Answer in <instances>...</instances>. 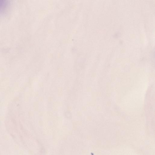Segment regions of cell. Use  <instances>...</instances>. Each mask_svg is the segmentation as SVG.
Returning a JSON list of instances; mask_svg holds the SVG:
<instances>
[{"mask_svg": "<svg viewBox=\"0 0 155 155\" xmlns=\"http://www.w3.org/2000/svg\"><path fill=\"white\" fill-rule=\"evenodd\" d=\"M10 2L8 0H0V15L4 14L8 9Z\"/></svg>", "mask_w": 155, "mask_h": 155, "instance_id": "cell-1", "label": "cell"}]
</instances>
